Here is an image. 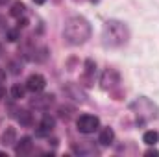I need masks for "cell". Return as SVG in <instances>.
Returning a JSON list of instances; mask_svg holds the SVG:
<instances>
[{"mask_svg":"<svg viewBox=\"0 0 159 157\" xmlns=\"http://www.w3.org/2000/svg\"><path fill=\"white\" fill-rule=\"evenodd\" d=\"M63 35H65L67 43H70V44H83L91 37V24H89L87 19L78 17V15L69 17L65 20Z\"/></svg>","mask_w":159,"mask_h":157,"instance_id":"1","label":"cell"},{"mask_svg":"<svg viewBox=\"0 0 159 157\" xmlns=\"http://www.w3.org/2000/svg\"><path fill=\"white\" fill-rule=\"evenodd\" d=\"M2 98H6V89H4V87H0V100H2Z\"/></svg>","mask_w":159,"mask_h":157,"instance_id":"22","label":"cell"},{"mask_svg":"<svg viewBox=\"0 0 159 157\" xmlns=\"http://www.w3.org/2000/svg\"><path fill=\"white\" fill-rule=\"evenodd\" d=\"M32 146H34L32 139H30V137H22V139L19 141V144L15 146V152H17V155H26V154L32 152Z\"/></svg>","mask_w":159,"mask_h":157,"instance_id":"8","label":"cell"},{"mask_svg":"<svg viewBox=\"0 0 159 157\" xmlns=\"http://www.w3.org/2000/svg\"><path fill=\"white\" fill-rule=\"evenodd\" d=\"M4 30H6V19L0 15V32H4Z\"/></svg>","mask_w":159,"mask_h":157,"instance_id":"19","label":"cell"},{"mask_svg":"<svg viewBox=\"0 0 159 157\" xmlns=\"http://www.w3.org/2000/svg\"><path fill=\"white\" fill-rule=\"evenodd\" d=\"M113 141H115V131L111 128H104L98 135V142L104 146H109V144H113Z\"/></svg>","mask_w":159,"mask_h":157,"instance_id":"9","label":"cell"},{"mask_svg":"<svg viewBox=\"0 0 159 157\" xmlns=\"http://www.w3.org/2000/svg\"><path fill=\"white\" fill-rule=\"evenodd\" d=\"M44 87H46V79L41 74H32L30 78L26 79V89L32 91V92H41Z\"/></svg>","mask_w":159,"mask_h":157,"instance_id":"6","label":"cell"},{"mask_svg":"<svg viewBox=\"0 0 159 157\" xmlns=\"http://www.w3.org/2000/svg\"><path fill=\"white\" fill-rule=\"evenodd\" d=\"M4 79H6V72H4V70H2V69H0V83H2V81H4Z\"/></svg>","mask_w":159,"mask_h":157,"instance_id":"23","label":"cell"},{"mask_svg":"<svg viewBox=\"0 0 159 157\" xmlns=\"http://www.w3.org/2000/svg\"><path fill=\"white\" fill-rule=\"evenodd\" d=\"M24 9H26V6H24L22 2H13V6H11L9 13H11V17L20 19V15H24Z\"/></svg>","mask_w":159,"mask_h":157,"instance_id":"14","label":"cell"},{"mask_svg":"<svg viewBox=\"0 0 159 157\" xmlns=\"http://www.w3.org/2000/svg\"><path fill=\"white\" fill-rule=\"evenodd\" d=\"M100 83H102V89H113L115 85L120 83V74L115 69H106V70L102 72Z\"/></svg>","mask_w":159,"mask_h":157,"instance_id":"4","label":"cell"},{"mask_svg":"<svg viewBox=\"0 0 159 157\" xmlns=\"http://www.w3.org/2000/svg\"><path fill=\"white\" fill-rule=\"evenodd\" d=\"M6 2H9V0H0V6H2V4H6Z\"/></svg>","mask_w":159,"mask_h":157,"instance_id":"25","label":"cell"},{"mask_svg":"<svg viewBox=\"0 0 159 157\" xmlns=\"http://www.w3.org/2000/svg\"><path fill=\"white\" fill-rule=\"evenodd\" d=\"M70 111H72V109H69V107H59V117L61 118H69L70 117Z\"/></svg>","mask_w":159,"mask_h":157,"instance_id":"18","label":"cell"},{"mask_svg":"<svg viewBox=\"0 0 159 157\" xmlns=\"http://www.w3.org/2000/svg\"><path fill=\"white\" fill-rule=\"evenodd\" d=\"M34 2H35V4H39V6H41V4H44L46 0H34Z\"/></svg>","mask_w":159,"mask_h":157,"instance_id":"24","label":"cell"},{"mask_svg":"<svg viewBox=\"0 0 159 157\" xmlns=\"http://www.w3.org/2000/svg\"><path fill=\"white\" fill-rule=\"evenodd\" d=\"M6 39L11 41V43H15L17 39H20V34H19V30H7V32H6Z\"/></svg>","mask_w":159,"mask_h":157,"instance_id":"16","label":"cell"},{"mask_svg":"<svg viewBox=\"0 0 159 157\" xmlns=\"http://www.w3.org/2000/svg\"><path fill=\"white\" fill-rule=\"evenodd\" d=\"M54 126H56V120H54V117L44 115V117L41 118V131H52V129H54Z\"/></svg>","mask_w":159,"mask_h":157,"instance_id":"12","label":"cell"},{"mask_svg":"<svg viewBox=\"0 0 159 157\" xmlns=\"http://www.w3.org/2000/svg\"><path fill=\"white\" fill-rule=\"evenodd\" d=\"M65 92L72 98V100H76V102H85V92L80 89V85H76V83H69L67 87H65Z\"/></svg>","mask_w":159,"mask_h":157,"instance_id":"7","label":"cell"},{"mask_svg":"<svg viewBox=\"0 0 159 157\" xmlns=\"http://www.w3.org/2000/svg\"><path fill=\"white\" fill-rule=\"evenodd\" d=\"M146 155H159V152H157V150H148V152H146Z\"/></svg>","mask_w":159,"mask_h":157,"instance_id":"21","label":"cell"},{"mask_svg":"<svg viewBox=\"0 0 159 157\" xmlns=\"http://www.w3.org/2000/svg\"><path fill=\"white\" fill-rule=\"evenodd\" d=\"M143 142H146L148 146L157 144V142H159V133H157V131H154V129L144 131V135H143Z\"/></svg>","mask_w":159,"mask_h":157,"instance_id":"11","label":"cell"},{"mask_svg":"<svg viewBox=\"0 0 159 157\" xmlns=\"http://www.w3.org/2000/svg\"><path fill=\"white\" fill-rule=\"evenodd\" d=\"M19 122H20V126H32L34 124V115L30 113V111H19Z\"/></svg>","mask_w":159,"mask_h":157,"instance_id":"13","label":"cell"},{"mask_svg":"<svg viewBox=\"0 0 159 157\" xmlns=\"http://www.w3.org/2000/svg\"><path fill=\"white\" fill-rule=\"evenodd\" d=\"M76 126H78L80 133L91 135V133H94V131L98 129L100 120H98V117H94V115H81V117L76 120Z\"/></svg>","mask_w":159,"mask_h":157,"instance_id":"3","label":"cell"},{"mask_svg":"<svg viewBox=\"0 0 159 157\" xmlns=\"http://www.w3.org/2000/svg\"><path fill=\"white\" fill-rule=\"evenodd\" d=\"M54 104V94H39L35 92L34 100H30V105L35 109H48Z\"/></svg>","mask_w":159,"mask_h":157,"instance_id":"5","label":"cell"},{"mask_svg":"<svg viewBox=\"0 0 159 157\" xmlns=\"http://www.w3.org/2000/svg\"><path fill=\"white\" fill-rule=\"evenodd\" d=\"M24 94H26V87H22V85H13V89H11V96L15 98V100H20V98H24Z\"/></svg>","mask_w":159,"mask_h":157,"instance_id":"15","label":"cell"},{"mask_svg":"<svg viewBox=\"0 0 159 157\" xmlns=\"http://www.w3.org/2000/svg\"><path fill=\"white\" fill-rule=\"evenodd\" d=\"M0 56H2V44H0Z\"/></svg>","mask_w":159,"mask_h":157,"instance_id":"26","label":"cell"},{"mask_svg":"<svg viewBox=\"0 0 159 157\" xmlns=\"http://www.w3.org/2000/svg\"><path fill=\"white\" fill-rule=\"evenodd\" d=\"M24 26H28V20L26 19H22V20L19 19V28H24Z\"/></svg>","mask_w":159,"mask_h":157,"instance_id":"20","label":"cell"},{"mask_svg":"<svg viewBox=\"0 0 159 157\" xmlns=\"http://www.w3.org/2000/svg\"><path fill=\"white\" fill-rule=\"evenodd\" d=\"M91 2H98V0H91Z\"/></svg>","mask_w":159,"mask_h":157,"instance_id":"27","label":"cell"},{"mask_svg":"<svg viewBox=\"0 0 159 157\" xmlns=\"http://www.w3.org/2000/svg\"><path fill=\"white\" fill-rule=\"evenodd\" d=\"M9 69H11V74H19L22 69H20V65L19 63H15V61H9Z\"/></svg>","mask_w":159,"mask_h":157,"instance_id":"17","label":"cell"},{"mask_svg":"<svg viewBox=\"0 0 159 157\" xmlns=\"http://www.w3.org/2000/svg\"><path fill=\"white\" fill-rule=\"evenodd\" d=\"M129 39V30L124 22L120 20H107L102 28V43L104 46H109V48H119L122 44H126Z\"/></svg>","mask_w":159,"mask_h":157,"instance_id":"2","label":"cell"},{"mask_svg":"<svg viewBox=\"0 0 159 157\" xmlns=\"http://www.w3.org/2000/svg\"><path fill=\"white\" fill-rule=\"evenodd\" d=\"M17 142V131L13 128H7L4 133H2V144L4 146H11Z\"/></svg>","mask_w":159,"mask_h":157,"instance_id":"10","label":"cell"}]
</instances>
